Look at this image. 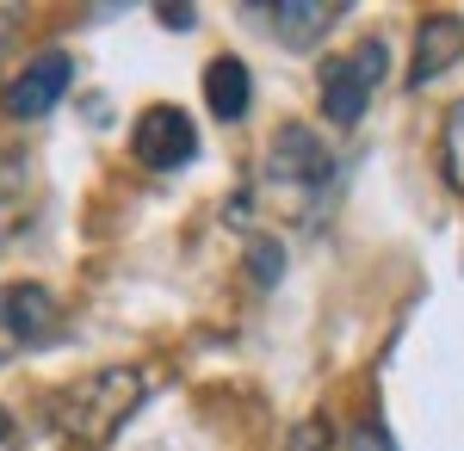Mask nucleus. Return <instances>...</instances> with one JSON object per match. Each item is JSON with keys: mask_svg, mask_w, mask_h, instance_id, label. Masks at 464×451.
Listing matches in <instances>:
<instances>
[{"mask_svg": "<svg viewBox=\"0 0 464 451\" xmlns=\"http://www.w3.org/2000/svg\"><path fill=\"white\" fill-rule=\"evenodd\" d=\"M143 396H149L143 371H100V378H81L74 389H63L50 402V415H56L63 439H74L81 451H100L124 420L137 415Z\"/></svg>", "mask_w": 464, "mask_h": 451, "instance_id": "f257e3e1", "label": "nucleus"}, {"mask_svg": "<svg viewBox=\"0 0 464 451\" xmlns=\"http://www.w3.org/2000/svg\"><path fill=\"white\" fill-rule=\"evenodd\" d=\"M334 186V161H328V149H322L304 124H285L273 149H266V161H260V192L273 198V205L285 210V216H316L322 192Z\"/></svg>", "mask_w": 464, "mask_h": 451, "instance_id": "f03ea898", "label": "nucleus"}, {"mask_svg": "<svg viewBox=\"0 0 464 451\" xmlns=\"http://www.w3.org/2000/svg\"><path fill=\"white\" fill-rule=\"evenodd\" d=\"M378 81H384V43L372 37V43H359L353 56L322 62V111L334 124H359L372 93H378Z\"/></svg>", "mask_w": 464, "mask_h": 451, "instance_id": "7ed1b4c3", "label": "nucleus"}, {"mask_svg": "<svg viewBox=\"0 0 464 451\" xmlns=\"http://www.w3.org/2000/svg\"><path fill=\"white\" fill-rule=\"evenodd\" d=\"M130 149H137V161L149 174H174V168H186L198 155V130H192V118L179 105H149L130 124Z\"/></svg>", "mask_w": 464, "mask_h": 451, "instance_id": "20e7f679", "label": "nucleus"}, {"mask_svg": "<svg viewBox=\"0 0 464 451\" xmlns=\"http://www.w3.org/2000/svg\"><path fill=\"white\" fill-rule=\"evenodd\" d=\"M69 81H74V62H69V50H44V56H32L25 69L13 74V87H6V111L13 118H44L50 105L69 93Z\"/></svg>", "mask_w": 464, "mask_h": 451, "instance_id": "39448f33", "label": "nucleus"}, {"mask_svg": "<svg viewBox=\"0 0 464 451\" xmlns=\"http://www.w3.org/2000/svg\"><path fill=\"white\" fill-rule=\"evenodd\" d=\"M0 328L13 334V341H50V328H56V297H50V284H37V278H19V284H0Z\"/></svg>", "mask_w": 464, "mask_h": 451, "instance_id": "423d86ee", "label": "nucleus"}, {"mask_svg": "<svg viewBox=\"0 0 464 451\" xmlns=\"http://www.w3.org/2000/svg\"><path fill=\"white\" fill-rule=\"evenodd\" d=\"M464 56V25L452 19V13H433L428 25H421V37H415V62H409V81L415 87H428L433 74H446L452 62Z\"/></svg>", "mask_w": 464, "mask_h": 451, "instance_id": "0eeeda50", "label": "nucleus"}, {"mask_svg": "<svg viewBox=\"0 0 464 451\" xmlns=\"http://www.w3.org/2000/svg\"><path fill=\"white\" fill-rule=\"evenodd\" d=\"M334 19H341V6H334V0H273V6H266V25L279 32L285 50H310Z\"/></svg>", "mask_w": 464, "mask_h": 451, "instance_id": "6e6552de", "label": "nucleus"}, {"mask_svg": "<svg viewBox=\"0 0 464 451\" xmlns=\"http://www.w3.org/2000/svg\"><path fill=\"white\" fill-rule=\"evenodd\" d=\"M248 62H236V56H217L211 69H205V105H211L217 124H236V118H248Z\"/></svg>", "mask_w": 464, "mask_h": 451, "instance_id": "1a4fd4ad", "label": "nucleus"}, {"mask_svg": "<svg viewBox=\"0 0 464 451\" xmlns=\"http://www.w3.org/2000/svg\"><path fill=\"white\" fill-rule=\"evenodd\" d=\"M279 273H285V247L273 242V235H254L248 242V278L260 284V291H273Z\"/></svg>", "mask_w": 464, "mask_h": 451, "instance_id": "9d476101", "label": "nucleus"}, {"mask_svg": "<svg viewBox=\"0 0 464 451\" xmlns=\"http://www.w3.org/2000/svg\"><path fill=\"white\" fill-rule=\"evenodd\" d=\"M440 155H446V179L464 192V100L446 111V137H440Z\"/></svg>", "mask_w": 464, "mask_h": 451, "instance_id": "9b49d317", "label": "nucleus"}, {"mask_svg": "<svg viewBox=\"0 0 464 451\" xmlns=\"http://www.w3.org/2000/svg\"><path fill=\"white\" fill-rule=\"evenodd\" d=\"M285 451H328V420H297V433H291V446Z\"/></svg>", "mask_w": 464, "mask_h": 451, "instance_id": "f8f14e48", "label": "nucleus"}, {"mask_svg": "<svg viewBox=\"0 0 464 451\" xmlns=\"http://www.w3.org/2000/svg\"><path fill=\"white\" fill-rule=\"evenodd\" d=\"M353 451H396V439L384 433V420H365L353 433Z\"/></svg>", "mask_w": 464, "mask_h": 451, "instance_id": "ddd939ff", "label": "nucleus"}, {"mask_svg": "<svg viewBox=\"0 0 464 451\" xmlns=\"http://www.w3.org/2000/svg\"><path fill=\"white\" fill-rule=\"evenodd\" d=\"M192 19H198V13H192V6H161V25H174V32H186V25H192Z\"/></svg>", "mask_w": 464, "mask_h": 451, "instance_id": "4468645a", "label": "nucleus"}, {"mask_svg": "<svg viewBox=\"0 0 464 451\" xmlns=\"http://www.w3.org/2000/svg\"><path fill=\"white\" fill-rule=\"evenodd\" d=\"M6 427H13V420H6V408H0V446H6Z\"/></svg>", "mask_w": 464, "mask_h": 451, "instance_id": "2eb2a0df", "label": "nucleus"}]
</instances>
